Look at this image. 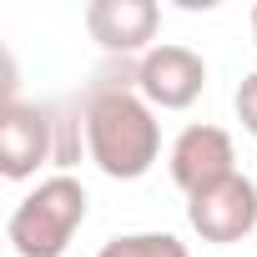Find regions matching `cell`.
Returning <instances> with one entry per match:
<instances>
[{"label": "cell", "instance_id": "1", "mask_svg": "<svg viewBox=\"0 0 257 257\" xmlns=\"http://www.w3.org/2000/svg\"><path fill=\"white\" fill-rule=\"evenodd\" d=\"M86 157L111 182H137L162 157V121L137 91V81H96L81 101Z\"/></svg>", "mask_w": 257, "mask_h": 257}, {"label": "cell", "instance_id": "2", "mask_svg": "<svg viewBox=\"0 0 257 257\" xmlns=\"http://www.w3.org/2000/svg\"><path fill=\"white\" fill-rule=\"evenodd\" d=\"M86 212H91L86 187L71 172H56L16 202V212L6 222V237H11L16 257H61L71 247V237L81 232Z\"/></svg>", "mask_w": 257, "mask_h": 257}, {"label": "cell", "instance_id": "3", "mask_svg": "<svg viewBox=\"0 0 257 257\" xmlns=\"http://www.w3.org/2000/svg\"><path fill=\"white\" fill-rule=\"evenodd\" d=\"M61 147V121L51 106H31V101H6L0 111V172L11 182L36 177L46 162H56Z\"/></svg>", "mask_w": 257, "mask_h": 257}, {"label": "cell", "instance_id": "4", "mask_svg": "<svg viewBox=\"0 0 257 257\" xmlns=\"http://www.w3.org/2000/svg\"><path fill=\"white\" fill-rule=\"evenodd\" d=\"M132 81H137V91L147 96L152 111H187V106L207 91V61H202L192 46L167 41V46H152V51L137 61Z\"/></svg>", "mask_w": 257, "mask_h": 257}, {"label": "cell", "instance_id": "5", "mask_svg": "<svg viewBox=\"0 0 257 257\" xmlns=\"http://www.w3.org/2000/svg\"><path fill=\"white\" fill-rule=\"evenodd\" d=\"M167 167H172V182L187 192V197H202L212 192L217 182L237 177V152H232V137L212 121H192L177 132L172 152H167Z\"/></svg>", "mask_w": 257, "mask_h": 257}, {"label": "cell", "instance_id": "6", "mask_svg": "<svg viewBox=\"0 0 257 257\" xmlns=\"http://www.w3.org/2000/svg\"><path fill=\"white\" fill-rule=\"evenodd\" d=\"M187 222L202 242L212 247H232L242 237L257 232V182L252 177H227L202 197H187Z\"/></svg>", "mask_w": 257, "mask_h": 257}, {"label": "cell", "instance_id": "7", "mask_svg": "<svg viewBox=\"0 0 257 257\" xmlns=\"http://www.w3.org/2000/svg\"><path fill=\"white\" fill-rule=\"evenodd\" d=\"M157 26H162L157 0H91L86 6V31L111 56H147Z\"/></svg>", "mask_w": 257, "mask_h": 257}, {"label": "cell", "instance_id": "8", "mask_svg": "<svg viewBox=\"0 0 257 257\" xmlns=\"http://www.w3.org/2000/svg\"><path fill=\"white\" fill-rule=\"evenodd\" d=\"M96 257H192V252L172 232H126V237H111Z\"/></svg>", "mask_w": 257, "mask_h": 257}, {"label": "cell", "instance_id": "9", "mask_svg": "<svg viewBox=\"0 0 257 257\" xmlns=\"http://www.w3.org/2000/svg\"><path fill=\"white\" fill-rule=\"evenodd\" d=\"M232 106H237L242 132H247V137H257V71H252V76H242V86H237Z\"/></svg>", "mask_w": 257, "mask_h": 257}, {"label": "cell", "instance_id": "10", "mask_svg": "<svg viewBox=\"0 0 257 257\" xmlns=\"http://www.w3.org/2000/svg\"><path fill=\"white\" fill-rule=\"evenodd\" d=\"M252 46H257V6H252Z\"/></svg>", "mask_w": 257, "mask_h": 257}]
</instances>
